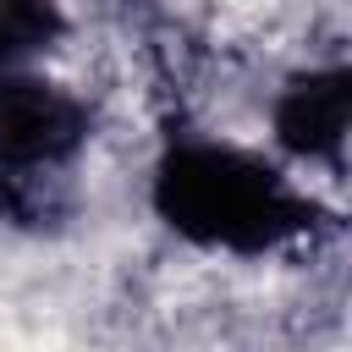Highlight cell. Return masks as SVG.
Listing matches in <instances>:
<instances>
[{
    "label": "cell",
    "instance_id": "obj_1",
    "mask_svg": "<svg viewBox=\"0 0 352 352\" xmlns=\"http://www.w3.org/2000/svg\"><path fill=\"white\" fill-rule=\"evenodd\" d=\"M154 209L198 248L264 253L308 226V198L258 154L182 143L154 176Z\"/></svg>",
    "mask_w": 352,
    "mask_h": 352
},
{
    "label": "cell",
    "instance_id": "obj_2",
    "mask_svg": "<svg viewBox=\"0 0 352 352\" xmlns=\"http://www.w3.org/2000/svg\"><path fill=\"white\" fill-rule=\"evenodd\" d=\"M88 138V104L33 72H0V182L55 176Z\"/></svg>",
    "mask_w": 352,
    "mask_h": 352
},
{
    "label": "cell",
    "instance_id": "obj_3",
    "mask_svg": "<svg viewBox=\"0 0 352 352\" xmlns=\"http://www.w3.org/2000/svg\"><path fill=\"white\" fill-rule=\"evenodd\" d=\"M275 143L297 160H336L346 143V72H308L275 99Z\"/></svg>",
    "mask_w": 352,
    "mask_h": 352
},
{
    "label": "cell",
    "instance_id": "obj_4",
    "mask_svg": "<svg viewBox=\"0 0 352 352\" xmlns=\"http://www.w3.org/2000/svg\"><path fill=\"white\" fill-rule=\"evenodd\" d=\"M60 33L55 0H0V72H16Z\"/></svg>",
    "mask_w": 352,
    "mask_h": 352
}]
</instances>
